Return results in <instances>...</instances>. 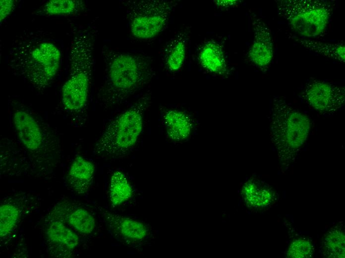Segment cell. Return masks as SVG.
Listing matches in <instances>:
<instances>
[{
    "label": "cell",
    "mask_w": 345,
    "mask_h": 258,
    "mask_svg": "<svg viewBox=\"0 0 345 258\" xmlns=\"http://www.w3.org/2000/svg\"><path fill=\"white\" fill-rule=\"evenodd\" d=\"M61 41L43 30H24L13 40L6 58L10 70L38 91L53 82L62 65Z\"/></svg>",
    "instance_id": "obj_1"
},
{
    "label": "cell",
    "mask_w": 345,
    "mask_h": 258,
    "mask_svg": "<svg viewBox=\"0 0 345 258\" xmlns=\"http://www.w3.org/2000/svg\"><path fill=\"white\" fill-rule=\"evenodd\" d=\"M102 55L105 76L97 99L105 109L124 103L143 88L154 75L152 60L145 55L121 53L104 46Z\"/></svg>",
    "instance_id": "obj_2"
},
{
    "label": "cell",
    "mask_w": 345,
    "mask_h": 258,
    "mask_svg": "<svg viewBox=\"0 0 345 258\" xmlns=\"http://www.w3.org/2000/svg\"><path fill=\"white\" fill-rule=\"evenodd\" d=\"M11 118L30 174L49 176L60 159L61 146L57 133L48 123L24 106L15 107Z\"/></svg>",
    "instance_id": "obj_3"
},
{
    "label": "cell",
    "mask_w": 345,
    "mask_h": 258,
    "mask_svg": "<svg viewBox=\"0 0 345 258\" xmlns=\"http://www.w3.org/2000/svg\"><path fill=\"white\" fill-rule=\"evenodd\" d=\"M69 53V72L61 89V103L71 115L80 117L87 110L98 32L92 23L72 29Z\"/></svg>",
    "instance_id": "obj_4"
},
{
    "label": "cell",
    "mask_w": 345,
    "mask_h": 258,
    "mask_svg": "<svg viewBox=\"0 0 345 258\" xmlns=\"http://www.w3.org/2000/svg\"><path fill=\"white\" fill-rule=\"evenodd\" d=\"M151 101V93L146 92L113 119L95 143L94 153L107 160L128 154L141 134L144 114Z\"/></svg>",
    "instance_id": "obj_5"
},
{
    "label": "cell",
    "mask_w": 345,
    "mask_h": 258,
    "mask_svg": "<svg viewBox=\"0 0 345 258\" xmlns=\"http://www.w3.org/2000/svg\"><path fill=\"white\" fill-rule=\"evenodd\" d=\"M270 117L273 143L281 161L288 164L306 141L311 129V121L279 96L273 99Z\"/></svg>",
    "instance_id": "obj_6"
},
{
    "label": "cell",
    "mask_w": 345,
    "mask_h": 258,
    "mask_svg": "<svg viewBox=\"0 0 345 258\" xmlns=\"http://www.w3.org/2000/svg\"><path fill=\"white\" fill-rule=\"evenodd\" d=\"M278 14L304 38L315 37L326 29L334 5L325 0L276 1Z\"/></svg>",
    "instance_id": "obj_7"
},
{
    "label": "cell",
    "mask_w": 345,
    "mask_h": 258,
    "mask_svg": "<svg viewBox=\"0 0 345 258\" xmlns=\"http://www.w3.org/2000/svg\"><path fill=\"white\" fill-rule=\"evenodd\" d=\"M126 17L131 35L140 40L151 39L167 26L177 3L165 0L124 1Z\"/></svg>",
    "instance_id": "obj_8"
},
{
    "label": "cell",
    "mask_w": 345,
    "mask_h": 258,
    "mask_svg": "<svg viewBox=\"0 0 345 258\" xmlns=\"http://www.w3.org/2000/svg\"><path fill=\"white\" fill-rule=\"evenodd\" d=\"M44 234L50 254L54 257L70 258L79 244L77 234L51 211L44 222Z\"/></svg>",
    "instance_id": "obj_9"
},
{
    "label": "cell",
    "mask_w": 345,
    "mask_h": 258,
    "mask_svg": "<svg viewBox=\"0 0 345 258\" xmlns=\"http://www.w3.org/2000/svg\"><path fill=\"white\" fill-rule=\"evenodd\" d=\"M345 88L331 83L313 80L307 83L301 92L303 100L322 113H334L345 102Z\"/></svg>",
    "instance_id": "obj_10"
},
{
    "label": "cell",
    "mask_w": 345,
    "mask_h": 258,
    "mask_svg": "<svg viewBox=\"0 0 345 258\" xmlns=\"http://www.w3.org/2000/svg\"><path fill=\"white\" fill-rule=\"evenodd\" d=\"M98 210L107 225L116 238L132 245L144 241L149 234L147 226L141 221L98 206Z\"/></svg>",
    "instance_id": "obj_11"
},
{
    "label": "cell",
    "mask_w": 345,
    "mask_h": 258,
    "mask_svg": "<svg viewBox=\"0 0 345 258\" xmlns=\"http://www.w3.org/2000/svg\"><path fill=\"white\" fill-rule=\"evenodd\" d=\"M252 23L254 37L248 52V58L258 67L265 69L273 58L271 32L260 18L254 17Z\"/></svg>",
    "instance_id": "obj_12"
},
{
    "label": "cell",
    "mask_w": 345,
    "mask_h": 258,
    "mask_svg": "<svg viewBox=\"0 0 345 258\" xmlns=\"http://www.w3.org/2000/svg\"><path fill=\"white\" fill-rule=\"evenodd\" d=\"M25 196L10 197L0 205V238L2 243L10 240L16 232L22 216L28 208Z\"/></svg>",
    "instance_id": "obj_13"
},
{
    "label": "cell",
    "mask_w": 345,
    "mask_h": 258,
    "mask_svg": "<svg viewBox=\"0 0 345 258\" xmlns=\"http://www.w3.org/2000/svg\"><path fill=\"white\" fill-rule=\"evenodd\" d=\"M69 227L84 235L92 233L96 227L94 216L87 210L67 201L56 204L51 210Z\"/></svg>",
    "instance_id": "obj_14"
},
{
    "label": "cell",
    "mask_w": 345,
    "mask_h": 258,
    "mask_svg": "<svg viewBox=\"0 0 345 258\" xmlns=\"http://www.w3.org/2000/svg\"><path fill=\"white\" fill-rule=\"evenodd\" d=\"M94 164L83 157L78 155L69 167L66 181L69 187L78 194H84L91 188L94 177Z\"/></svg>",
    "instance_id": "obj_15"
},
{
    "label": "cell",
    "mask_w": 345,
    "mask_h": 258,
    "mask_svg": "<svg viewBox=\"0 0 345 258\" xmlns=\"http://www.w3.org/2000/svg\"><path fill=\"white\" fill-rule=\"evenodd\" d=\"M241 194L246 204L252 208L267 207L275 199V193L272 188L255 180H250L243 185Z\"/></svg>",
    "instance_id": "obj_16"
},
{
    "label": "cell",
    "mask_w": 345,
    "mask_h": 258,
    "mask_svg": "<svg viewBox=\"0 0 345 258\" xmlns=\"http://www.w3.org/2000/svg\"><path fill=\"white\" fill-rule=\"evenodd\" d=\"M198 60L204 68L212 73L223 74L227 72V62L222 47L214 41H208L203 45Z\"/></svg>",
    "instance_id": "obj_17"
},
{
    "label": "cell",
    "mask_w": 345,
    "mask_h": 258,
    "mask_svg": "<svg viewBox=\"0 0 345 258\" xmlns=\"http://www.w3.org/2000/svg\"><path fill=\"white\" fill-rule=\"evenodd\" d=\"M86 7L81 0H50L44 3L35 12L47 17L67 16L76 15Z\"/></svg>",
    "instance_id": "obj_18"
},
{
    "label": "cell",
    "mask_w": 345,
    "mask_h": 258,
    "mask_svg": "<svg viewBox=\"0 0 345 258\" xmlns=\"http://www.w3.org/2000/svg\"><path fill=\"white\" fill-rule=\"evenodd\" d=\"M291 38L306 49L315 53L341 63L345 62V46L343 43H325L295 35H292Z\"/></svg>",
    "instance_id": "obj_19"
},
{
    "label": "cell",
    "mask_w": 345,
    "mask_h": 258,
    "mask_svg": "<svg viewBox=\"0 0 345 258\" xmlns=\"http://www.w3.org/2000/svg\"><path fill=\"white\" fill-rule=\"evenodd\" d=\"M187 40L186 33L181 32L167 46L165 52V63L170 71H177L182 66L186 54Z\"/></svg>",
    "instance_id": "obj_20"
},
{
    "label": "cell",
    "mask_w": 345,
    "mask_h": 258,
    "mask_svg": "<svg viewBox=\"0 0 345 258\" xmlns=\"http://www.w3.org/2000/svg\"><path fill=\"white\" fill-rule=\"evenodd\" d=\"M109 189L110 203L114 207L128 201L133 194V190L128 179L120 171H115L112 175Z\"/></svg>",
    "instance_id": "obj_21"
},
{
    "label": "cell",
    "mask_w": 345,
    "mask_h": 258,
    "mask_svg": "<svg viewBox=\"0 0 345 258\" xmlns=\"http://www.w3.org/2000/svg\"><path fill=\"white\" fill-rule=\"evenodd\" d=\"M167 133L174 140L180 141L189 134L191 124L188 116L183 112L171 110L164 116Z\"/></svg>",
    "instance_id": "obj_22"
},
{
    "label": "cell",
    "mask_w": 345,
    "mask_h": 258,
    "mask_svg": "<svg viewBox=\"0 0 345 258\" xmlns=\"http://www.w3.org/2000/svg\"><path fill=\"white\" fill-rule=\"evenodd\" d=\"M322 252L327 258L345 257V232L341 226H335L325 233L322 239Z\"/></svg>",
    "instance_id": "obj_23"
},
{
    "label": "cell",
    "mask_w": 345,
    "mask_h": 258,
    "mask_svg": "<svg viewBox=\"0 0 345 258\" xmlns=\"http://www.w3.org/2000/svg\"><path fill=\"white\" fill-rule=\"evenodd\" d=\"M314 253L311 242L304 238H299L290 245L287 252V257L292 258H310Z\"/></svg>",
    "instance_id": "obj_24"
},
{
    "label": "cell",
    "mask_w": 345,
    "mask_h": 258,
    "mask_svg": "<svg viewBox=\"0 0 345 258\" xmlns=\"http://www.w3.org/2000/svg\"><path fill=\"white\" fill-rule=\"evenodd\" d=\"M15 6V0H1L0 1V25L12 13Z\"/></svg>",
    "instance_id": "obj_25"
},
{
    "label": "cell",
    "mask_w": 345,
    "mask_h": 258,
    "mask_svg": "<svg viewBox=\"0 0 345 258\" xmlns=\"http://www.w3.org/2000/svg\"><path fill=\"white\" fill-rule=\"evenodd\" d=\"M216 5L221 7H228L234 6L238 3V0H215Z\"/></svg>",
    "instance_id": "obj_26"
}]
</instances>
